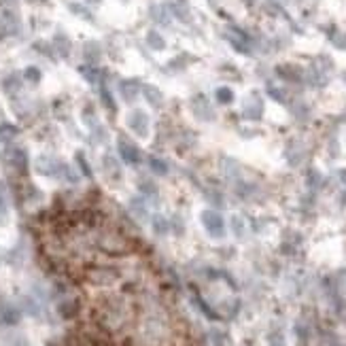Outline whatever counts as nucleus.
Returning a JSON list of instances; mask_svg holds the SVG:
<instances>
[{
    "label": "nucleus",
    "mask_w": 346,
    "mask_h": 346,
    "mask_svg": "<svg viewBox=\"0 0 346 346\" xmlns=\"http://www.w3.org/2000/svg\"><path fill=\"white\" fill-rule=\"evenodd\" d=\"M2 217H7V198H4V191L0 187V219Z\"/></svg>",
    "instance_id": "10"
},
{
    "label": "nucleus",
    "mask_w": 346,
    "mask_h": 346,
    "mask_svg": "<svg viewBox=\"0 0 346 346\" xmlns=\"http://www.w3.org/2000/svg\"><path fill=\"white\" fill-rule=\"evenodd\" d=\"M20 310H17L15 306H11V304H2L0 306V323H4V325H15L17 321H20Z\"/></svg>",
    "instance_id": "5"
},
{
    "label": "nucleus",
    "mask_w": 346,
    "mask_h": 346,
    "mask_svg": "<svg viewBox=\"0 0 346 346\" xmlns=\"http://www.w3.org/2000/svg\"><path fill=\"white\" fill-rule=\"evenodd\" d=\"M153 227H155L157 234H166V232H168V223H166V219H163V217H155Z\"/></svg>",
    "instance_id": "7"
},
{
    "label": "nucleus",
    "mask_w": 346,
    "mask_h": 346,
    "mask_svg": "<svg viewBox=\"0 0 346 346\" xmlns=\"http://www.w3.org/2000/svg\"><path fill=\"white\" fill-rule=\"evenodd\" d=\"M26 77H30V81H39V79H41V72L36 70V68H28V70H26Z\"/></svg>",
    "instance_id": "12"
},
{
    "label": "nucleus",
    "mask_w": 346,
    "mask_h": 346,
    "mask_svg": "<svg viewBox=\"0 0 346 346\" xmlns=\"http://www.w3.org/2000/svg\"><path fill=\"white\" fill-rule=\"evenodd\" d=\"M217 98H219V102H229V100H232V92L225 89V87H221L219 92H217Z\"/></svg>",
    "instance_id": "11"
},
{
    "label": "nucleus",
    "mask_w": 346,
    "mask_h": 346,
    "mask_svg": "<svg viewBox=\"0 0 346 346\" xmlns=\"http://www.w3.org/2000/svg\"><path fill=\"white\" fill-rule=\"evenodd\" d=\"M144 96H147V98L151 100V104H160V98H157V96H160V92H157L155 87H144Z\"/></svg>",
    "instance_id": "8"
},
{
    "label": "nucleus",
    "mask_w": 346,
    "mask_h": 346,
    "mask_svg": "<svg viewBox=\"0 0 346 346\" xmlns=\"http://www.w3.org/2000/svg\"><path fill=\"white\" fill-rule=\"evenodd\" d=\"M119 144H121V155H123V160L125 162H130V163H138L141 162V151L136 149V144H132V142H127L125 138H119Z\"/></svg>",
    "instance_id": "3"
},
{
    "label": "nucleus",
    "mask_w": 346,
    "mask_h": 346,
    "mask_svg": "<svg viewBox=\"0 0 346 346\" xmlns=\"http://www.w3.org/2000/svg\"><path fill=\"white\" fill-rule=\"evenodd\" d=\"M89 278H92L94 285H113L115 281H117V274L108 268H98L89 274Z\"/></svg>",
    "instance_id": "4"
},
{
    "label": "nucleus",
    "mask_w": 346,
    "mask_h": 346,
    "mask_svg": "<svg viewBox=\"0 0 346 346\" xmlns=\"http://www.w3.org/2000/svg\"><path fill=\"white\" fill-rule=\"evenodd\" d=\"M147 41L151 42V47H153V49H162V47H163V41H162V39H160V36H157L155 32H151Z\"/></svg>",
    "instance_id": "9"
},
{
    "label": "nucleus",
    "mask_w": 346,
    "mask_h": 346,
    "mask_svg": "<svg viewBox=\"0 0 346 346\" xmlns=\"http://www.w3.org/2000/svg\"><path fill=\"white\" fill-rule=\"evenodd\" d=\"M202 223H204V227L208 229L210 236H217V238H221V236H223V219H221V215H217V212H212V210H206V212H202Z\"/></svg>",
    "instance_id": "1"
},
{
    "label": "nucleus",
    "mask_w": 346,
    "mask_h": 346,
    "mask_svg": "<svg viewBox=\"0 0 346 346\" xmlns=\"http://www.w3.org/2000/svg\"><path fill=\"white\" fill-rule=\"evenodd\" d=\"M149 168L153 170L155 174H166V172H168V166H166V163H163L162 160H155V157H151V160H149Z\"/></svg>",
    "instance_id": "6"
},
{
    "label": "nucleus",
    "mask_w": 346,
    "mask_h": 346,
    "mask_svg": "<svg viewBox=\"0 0 346 346\" xmlns=\"http://www.w3.org/2000/svg\"><path fill=\"white\" fill-rule=\"evenodd\" d=\"M127 125L132 127V130L136 132V134H141V136H147V130H149V119H147V115H144L142 111H134L127 117Z\"/></svg>",
    "instance_id": "2"
}]
</instances>
